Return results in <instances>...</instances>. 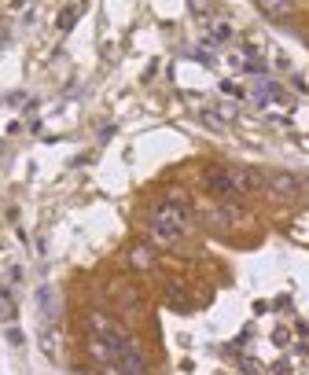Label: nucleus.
<instances>
[{"mask_svg":"<svg viewBox=\"0 0 309 375\" xmlns=\"http://www.w3.org/2000/svg\"><path fill=\"white\" fill-rule=\"evenodd\" d=\"M37 302H41V309H44V313H48V309H52V291H48V287H41Z\"/></svg>","mask_w":309,"mask_h":375,"instance_id":"12","label":"nucleus"},{"mask_svg":"<svg viewBox=\"0 0 309 375\" xmlns=\"http://www.w3.org/2000/svg\"><path fill=\"white\" fill-rule=\"evenodd\" d=\"M78 375H93V371H78Z\"/></svg>","mask_w":309,"mask_h":375,"instance_id":"16","label":"nucleus"},{"mask_svg":"<svg viewBox=\"0 0 309 375\" xmlns=\"http://www.w3.org/2000/svg\"><path fill=\"white\" fill-rule=\"evenodd\" d=\"M206 184H210V191L221 195V199H236V195H239L229 169H210V173H206Z\"/></svg>","mask_w":309,"mask_h":375,"instance_id":"4","label":"nucleus"},{"mask_svg":"<svg viewBox=\"0 0 309 375\" xmlns=\"http://www.w3.org/2000/svg\"><path fill=\"white\" fill-rule=\"evenodd\" d=\"M129 265H132V269H151V265H154V254H151V247H132V254H129Z\"/></svg>","mask_w":309,"mask_h":375,"instance_id":"6","label":"nucleus"},{"mask_svg":"<svg viewBox=\"0 0 309 375\" xmlns=\"http://www.w3.org/2000/svg\"><path fill=\"white\" fill-rule=\"evenodd\" d=\"M169 305H173V309H188V305H192V302L184 298V287H169Z\"/></svg>","mask_w":309,"mask_h":375,"instance_id":"10","label":"nucleus"},{"mask_svg":"<svg viewBox=\"0 0 309 375\" xmlns=\"http://www.w3.org/2000/svg\"><path fill=\"white\" fill-rule=\"evenodd\" d=\"M100 375H122V368H118V364H107V368H103Z\"/></svg>","mask_w":309,"mask_h":375,"instance_id":"15","label":"nucleus"},{"mask_svg":"<svg viewBox=\"0 0 309 375\" xmlns=\"http://www.w3.org/2000/svg\"><path fill=\"white\" fill-rule=\"evenodd\" d=\"M115 364L122 368V375H147V357H144V349H140L137 342H132V339L118 346Z\"/></svg>","mask_w":309,"mask_h":375,"instance_id":"2","label":"nucleus"},{"mask_svg":"<svg viewBox=\"0 0 309 375\" xmlns=\"http://www.w3.org/2000/svg\"><path fill=\"white\" fill-rule=\"evenodd\" d=\"M88 353H93L96 361H103V364H115V357H118V353L110 349L107 342H100V339H93V342H88Z\"/></svg>","mask_w":309,"mask_h":375,"instance_id":"7","label":"nucleus"},{"mask_svg":"<svg viewBox=\"0 0 309 375\" xmlns=\"http://www.w3.org/2000/svg\"><path fill=\"white\" fill-rule=\"evenodd\" d=\"M151 228L159 239L173 243V239H181L188 232V210L181 203H159L151 210Z\"/></svg>","mask_w":309,"mask_h":375,"instance_id":"1","label":"nucleus"},{"mask_svg":"<svg viewBox=\"0 0 309 375\" xmlns=\"http://www.w3.org/2000/svg\"><path fill=\"white\" fill-rule=\"evenodd\" d=\"M78 19H81V4H66V8L59 11V30H70Z\"/></svg>","mask_w":309,"mask_h":375,"instance_id":"8","label":"nucleus"},{"mask_svg":"<svg viewBox=\"0 0 309 375\" xmlns=\"http://www.w3.org/2000/svg\"><path fill=\"white\" fill-rule=\"evenodd\" d=\"M0 317H4V320H11V317H15V309H11V298H8V291H0Z\"/></svg>","mask_w":309,"mask_h":375,"instance_id":"11","label":"nucleus"},{"mask_svg":"<svg viewBox=\"0 0 309 375\" xmlns=\"http://www.w3.org/2000/svg\"><path fill=\"white\" fill-rule=\"evenodd\" d=\"M41 342H44V353H48V357H56V339L48 335V331H44V339H41Z\"/></svg>","mask_w":309,"mask_h":375,"instance_id":"13","label":"nucleus"},{"mask_svg":"<svg viewBox=\"0 0 309 375\" xmlns=\"http://www.w3.org/2000/svg\"><path fill=\"white\" fill-rule=\"evenodd\" d=\"M8 342H11V346H22V331L11 327V331H8Z\"/></svg>","mask_w":309,"mask_h":375,"instance_id":"14","label":"nucleus"},{"mask_svg":"<svg viewBox=\"0 0 309 375\" xmlns=\"http://www.w3.org/2000/svg\"><path fill=\"white\" fill-rule=\"evenodd\" d=\"M261 15H273V19H283V15H291V4H258Z\"/></svg>","mask_w":309,"mask_h":375,"instance_id":"9","label":"nucleus"},{"mask_svg":"<svg viewBox=\"0 0 309 375\" xmlns=\"http://www.w3.org/2000/svg\"><path fill=\"white\" fill-rule=\"evenodd\" d=\"M88 324H93V339L107 342L115 353H118V346H122V342H129L125 331H122L115 320H110V317H103V313H93V320H88Z\"/></svg>","mask_w":309,"mask_h":375,"instance_id":"3","label":"nucleus"},{"mask_svg":"<svg viewBox=\"0 0 309 375\" xmlns=\"http://www.w3.org/2000/svg\"><path fill=\"white\" fill-rule=\"evenodd\" d=\"M206 41H210V44H221V41H232V26H229V22H221V19L206 22Z\"/></svg>","mask_w":309,"mask_h":375,"instance_id":"5","label":"nucleus"}]
</instances>
